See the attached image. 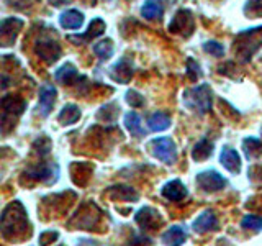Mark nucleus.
I'll return each instance as SVG.
<instances>
[{
	"mask_svg": "<svg viewBox=\"0 0 262 246\" xmlns=\"http://www.w3.org/2000/svg\"><path fill=\"white\" fill-rule=\"evenodd\" d=\"M30 221L27 218L25 207L16 200L12 202L4 210L2 218H0V230L7 240H18L30 232Z\"/></svg>",
	"mask_w": 262,
	"mask_h": 246,
	"instance_id": "1",
	"label": "nucleus"
},
{
	"mask_svg": "<svg viewBox=\"0 0 262 246\" xmlns=\"http://www.w3.org/2000/svg\"><path fill=\"white\" fill-rule=\"evenodd\" d=\"M184 102L188 109H195L200 113H205L211 109V89L208 84L196 86L187 89L184 94Z\"/></svg>",
	"mask_w": 262,
	"mask_h": 246,
	"instance_id": "2",
	"label": "nucleus"
},
{
	"mask_svg": "<svg viewBox=\"0 0 262 246\" xmlns=\"http://www.w3.org/2000/svg\"><path fill=\"white\" fill-rule=\"evenodd\" d=\"M151 153L154 158H158L159 161L166 162V164H174L177 159V148L174 139L169 136H161V138H154L149 143Z\"/></svg>",
	"mask_w": 262,
	"mask_h": 246,
	"instance_id": "3",
	"label": "nucleus"
},
{
	"mask_svg": "<svg viewBox=\"0 0 262 246\" xmlns=\"http://www.w3.org/2000/svg\"><path fill=\"white\" fill-rule=\"evenodd\" d=\"M196 184H199V187L205 192H216L226 187L228 180L225 179V176H221L218 171L208 169L196 176Z\"/></svg>",
	"mask_w": 262,
	"mask_h": 246,
	"instance_id": "4",
	"label": "nucleus"
},
{
	"mask_svg": "<svg viewBox=\"0 0 262 246\" xmlns=\"http://www.w3.org/2000/svg\"><path fill=\"white\" fill-rule=\"evenodd\" d=\"M23 27L20 18H4L0 20V46H12Z\"/></svg>",
	"mask_w": 262,
	"mask_h": 246,
	"instance_id": "5",
	"label": "nucleus"
},
{
	"mask_svg": "<svg viewBox=\"0 0 262 246\" xmlns=\"http://www.w3.org/2000/svg\"><path fill=\"white\" fill-rule=\"evenodd\" d=\"M35 51L41 59H45L48 64H53L61 57V46L57 45V41H53V39L38 41L35 46Z\"/></svg>",
	"mask_w": 262,
	"mask_h": 246,
	"instance_id": "6",
	"label": "nucleus"
},
{
	"mask_svg": "<svg viewBox=\"0 0 262 246\" xmlns=\"http://www.w3.org/2000/svg\"><path fill=\"white\" fill-rule=\"evenodd\" d=\"M169 30L172 33H180V35L188 36L193 30V15L192 12L188 10H180L176 16L172 23L169 25Z\"/></svg>",
	"mask_w": 262,
	"mask_h": 246,
	"instance_id": "7",
	"label": "nucleus"
},
{
	"mask_svg": "<svg viewBox=\"0 0 262 246\" xmlns=\"http://www.w3.org/2000/svg\"><path fill=\"white\" fill-rule=\"evenodd\" d=\"M56 95L57 90L56 87L45 84L43 87L39 89V104H38V110L41 117H48L49 113L53 112V107L56 102Z\"/></svg>",
	"mask_w": 262,
	"mask_h": 246,
	"instance_id": "8",
	"label": "nucleus"
},
{
	"mask_svg": "<svg viewBox=\"0 0 262 246\" xmlns=\"http://www.w3.org/2000/svg\"><path fill=\"white\" fill-rule=\"evenodd\" d=\"M192 228L195 230L196 233L213 232V230L218 228V218H216V215L211 210H205V212L200 213L199 218H196L192 223Z\"/></svg>",
	"mask_w": 262,
	"mask_h": 246,
	"instance_id": "9",
	"label": "nucleus"
},
{
	"mask_svg": "<svg viewBox=\"0 0 262 246\" xmlns=\"http://www.w3.org/2000/svg\"><path fill=\"white\" fill-rule=\"evenodd\" d=\"M220 161L225 166V169H228L231 174H239L241 158H239V154H237L236 150H233V148H229V146H225L223 150H221Z\"/></svg>",
	"mask_w": 262,
	"mask_h": 246,
	"instance_id": "10",
	"label": "nucleus"
},
{
	"mask_svg": "<svg viewBox=\"0 0 262 246\" xmlns=\"http://www.w3.org/2000/svg\"><path fill=\"white\" fill-rule=\"evenodd\" d=\"M162 195L166 197L167 200L180 202L187 197V187L184 186L182 180H179V179L169 180V182L162 187Z\"/></svg>",
	"mask_w": 262,
	"mask_h": 246,
	"instance_id": "11",
	"label": "nucleus"
},
{
	"mask_svg": "<svg viewBox=\"0 0 262 246\" xmlns=\"http://www.w3.org/2000/svg\"><path fill=\"white\" fill-rule=\"evenodd\" d=\"M135 220H136V223L141 227V228H144V230L156 228V227L161 223L159 213L156 212L154 209H151V207H143L135 215Z\"/></svg>",
	"mask_w": 262,
	"mask_h": 246,
	"instance_id": "12",
	"label": "nucleus"
},
{
	"mask_svg": "<svg viewBox=\"0 0 262 246\" xmlns=\"http://www.w3.org/2000/svg\"><path fill=\"white\" fill-rule=\"evenodd\" d=\"M0 110L4 112L5 117H20L25 110V102L18 97L8 95L0 100Z\"/></svg>",
	"mask_w": 262,
	"mask_h": 246,
	"instance_id": "13",
	"label": "nucleus"
},
{
	"mask_svg": "<svg viewBox=\"0 0 262 246\" xmlns=\"http://www.w3.org/2000/svg\"><path fill=\"white\" fill-rule=\"evenodd\" d=\"M131 76H133V66H131V63L128 59L118 61L115 66H112V69H110V77L113 80L120 82V84H126V82H129Z\"/></svg>",
	"mask_w": 262,
	"mask_h": 246,
	"instance_id": "14",
	"label": "nucleus"
},
{
	"mask_svg": "<svg viewBox=\"0 0 262 246\" xmlns=\"http://www.w3.org/2000/svg\"><path fill=\"white\" fill-rule=\"evenodd\" d=\"M187 240V232L182 225L170 227L166 233L162 235V243L166 246H182Z\"/></svg>",
	"mask_w": 262,
	"mask_h": 246,
	"instance_id": "15",
	"label": "nucleus"
},
{
	"mask_svg": "<svg viewBox=\"0 0 262 246\" xmlns=\"http://www.w3.org/2000/svg\"><path fill=\"white\" fill-rule=\"evenodd\" d=\"M59 23L66 30H79L82 27V23H84V15L79 10L71 8V10H66L59 15Z\"/></svg>",
	"mask_w": 262,
	"mask_h": 246,
	"instance_id": "16",
	"label": "nucleus"
},
{
	"mask_svg": "<svg viewBox=\"0 0 262 246\" xmlns=\"http://www.w3.org/2000/svg\"><path fill=\"white\" fill-rule=\"evenodd\" d=\"M105 28H106L105 22L102 18H95V20H92V23L89 25V30H87V33H84V36H69V39L74 41V43H80V41H90V39H94L97 36L103 35Z\"/></svg>",
	"mask_w": 262,
	"mask_h": 246,
	"instance_id": "17",
	"label": "nucleus"
},
{
	"mask_svg": "<svg viewBox=\"0 0 262 246\" xmlns=\"http://www.w3.org/2000/svg\"><path fill=\"white\" fill-rule=\"evenodd\" d=\"M213 150H215L213 143L210 141V139L203 138V139H200V141L192 148V159L193 161H205V159H208L210 156L213 154Z\"/></svg>",
	"mask_w": 262,
	"mask_h": 246,
	"instance_id": "18",
	"label": "nucleus"
},
{
	"mask_svg": "<svg viewBox=\"0 0 262 246\" xmlns=\"http://www.w3.org/2000/svg\"><path fill=\"white\" fill-rule=\"evenodd\" d=\"M125 127L133 136H144L146 133L141 125V117L136 112H128L125 115Z\"/></svg>",
	"mask_w": 262,
	"mask_h": 246,
	"instance_id": "19",
	"label": "nucleus"
},
{
	"mask_svg": "<svg viewBox=\"0 0 262 246\" xmlns=\"http://www.w3.org/2000/svg\"><path fill=\"white\" fill-rule=\"evenodd\" d=\"M54 79L57 82H61V84H66L69 86L74 82V79H77V69L74 68L72 64H62L59 69L54 72Z\"/></svg>",
	"mask_w": 262,
	"mask_h": 246,
	"instance_id": "20",
	"label": "nucleus"
},
{
	"mask_svg": "<svg viewBox=\"0 0 262 246\" xmlns=\"http://www.w3.org/2000/svg\"><path fill=\"white\" fill-rule=\"evenodd\" d=\"M80 118V110L77 105L74 104H68L61 110V113L57 115V120H59L61 125H72Z\"/></svg>",
	"mask_w": 262,
	"mask_h": 246,
	"instance_id": "21",
	"label": "nucleus"
},
{
	"mask_svg": "<svg viewBox=\"0 0 262 246\" xmlns=\"http://www.w3.org/2000/svg\"><path fill=\"white\" fill-rule=\"evenodd\" d=\"M141 15L147 20H158L162 16V5L159 0H146L141 7Z\"/></svg>",
	"mask_w": 262,
	"mask_h": 246,
	"instance_id": "22",
	"label": "nucleus"
},
{
	"mask_svg": "<svg viewBox=\"0 0 262 246\" xmlns=\"http://www.w3.org/2000/svg\"><path fill=\"white\" fill-rule=\"evenodd\" d=\"M243 148H244L246 156H248L249 159L260 158V156H262V143H260V139H257V138H252V136L244 138L243 139Z\"/></svg>",
	"mask_w": 262,
	"mask_h": 246,
	"instance_id": "23",
	"label": "nucleus"
},
{
	"mask_svg": "<svg viewBox=\"0 0 262 246\" xmlns=\"http://www.w3.org/2000/svg\"><path fill=\"white\" fill-rule=\"evenodd\" d=\"M147 125H149V130H152V131H164L170 127V118L166 113L156 112L151 115L149 120H147Z\"/></svg>",
	"mask_w": 262,
	"mask_h": 246,
	"instance_id": "24",
	"label": "nucleus"
},
{
	"mask_svg": "<svg viewBox=\"0 0 262 246\" xmlns=\"http://www.w3.org/2000/svg\"><path fill=\"white\" fill-rule=\"evenodd\" d=\"M57 172H59L57 166H54V164H48V166H45V168L39 166L36 169H31L30 176L35 177V179H41V180H46V182H49L48 176L51 177V180H56L57 179Z\"/></svg>",
	"mask_w": 262,
	"mask_h": 246,
	"instance_id": "25",
	"label": "nucleus"
},
{
	"mask_svg": "<svg viewBox=\"0 0 262 246\" xmlns=\"http://www.w3.org/2000/svg\"><path fill=\"white\" fill-rule=\"evenodd\" d=\"M110 194L115 199H121V200H136L138 194L135 192V189L125 187V186H115L110 189Z\"/></svg>",
	"mask_w": 262,
	"mask_h": 246,
	"instance_id": "26",
	"label": "nucleus"
},
{
	"mask_svg": "<svg viewBox=\"0 0 262 246\" xmlns=\"http://www.w3.org/2000/svg\"><path fill=\"white\" fill-rule=\"evenodd\" d=\"M94 53L100 57V59H108L113 54V41L112 39H102L94 45Z\"/></svg>",
	"mask_w": 262,
	"mask_h": 246,
	"instance_id": "27",
	"label": "nucleus"
},
{
	"mask_svg": "<svg viewBox=\"0 0 262 246\" xmlns=\"http://www.w3.org/2000/svg\"><path fill=\"white\" fill-rule=\"evenodd\" d=\"M243 228L252 230V232H260L262 230V217L259 215H246L241 221Z\"/></svg>",
	"mask_w": 262,
	"mask_h": 246,
	"instance_id": "28",
	"label": "nucleus"
},
{
	"mask_svg": "<svg viewBox=\"0 0 262 246\" xmlns=\"http://www.w3.org/2000/svg\"><path fill=\"white\" fill-rule=\"evenodd\" d=\"M203 51L218 57V56L225 54V48H223V45H221V43H218V41H207V43L203 45Z\"/></svg>",
	"mask_w": 262,
	"mask_h": 246,
	"instance_id": "29",
	"label": "nucleus"
},
{
	"mask_svg": "<svg viewBox=\"0 0 262 246\" xmlns=\"http://www.w3.org/2000/svg\"><path fill=\"white\" fill-rule=\"evenodd\" d=\"M244 13L248 16H262V0H252L244 8Z\"/></svg>",
	"mask_w": 262,
	"mask_h": 246,
	"instance_id": "30",
	"label": "nucleus"
},
{
	"mask_svg": "<svg viewBox=\"0 0 262 246\" xmlns=\"http://www.w3.org/2000/svg\"><path fill=\"white\" fill-rule=\"evenodd\" d=\"M125 98H126V102L131 105V107H141L143 104H144V98H143V95L139 94V92H136V90H128L126 92V95H125Z\"/></svg>",
	"mask_w": 262,
	"mask_h": 246,
	"instance_id": "31",
	"label": "nucleus"
},
{
	"mask_svg": "<svg viewBox=\"0 0 262 246\" xmlns=\"http://www.w3.org/2000/svg\"><path fill=\"white\" fill-rule=\"evenodd\" d=\"M187 69H188V76L192 77V80H196L200 76H202V72H200V66L196 64L193 59H188L187 61Z\"/></svg>",
	"mask_w": 262,
	"mask_h": 246,
	"instance_id": "32",
	"label": "nucleus"
},
{
	"mask_svg": "<svg viewBox=\"0 0 262 246\" xmlns=\"http://www.w3.org/2000/svg\"><path fill=\"white\" fill-rule=\"evenodd\" d=\"M56 240H57V233L56 232H45V233H41V236H39V244L41 246H48V244H51Z\"/></svg>",
	"mask_w": 262,
	"mask_h": 246,
	"instance_id": "33",
	"label": "nucleus"
},
{
	"mask_svg": "<svg viewBox=\"0 0 262 246\" xmlns=\"http://www.w3.org/2000/svg\"><path fill=\"white\" fill-rule=\"evenodd\" d=\"M31 0H7V4L13 7V8H18V10H23V8H27L30 5Z\"/></svg>",
	"mask_w": 262,
	"mask_h": 246,
	"instance_id": "34",
	"label": "nucleus"
},
{
	"mask_svg": "<svg viewBox=\"0 0 262 246\" xmlns=\"http://www.w3.org/2000/svg\"><path fill=\"white\" fill-rule=\"evenodd\" d=\"M49 4H51L53 7H62L66 4H69V0H48Z\"/></svg>",
	"mask_w": 262,
	"mask_h": 246,
	"instance_id": "35",
	"label": "nucleus"
}]
</instances>
